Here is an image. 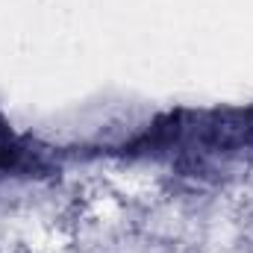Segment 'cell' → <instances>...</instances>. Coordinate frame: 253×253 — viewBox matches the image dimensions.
Segmentation results:
<instances>
[{"label": "cell", "instance_id": "6da1fadb", "mask_svg": "<svg viewBox=\"0 0 253 253\" xmlns=\"http://www.w3.org/2000/svg\"><path fill=\"white\" fill-rule=\"evenodd\" d=\"M9 159H12V141H9V132H6V126L0 124V171L9 165Z\"/></svg>", "mask_w": 253, "mask_h": 253}]
</instances>
